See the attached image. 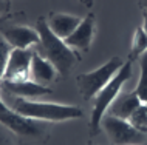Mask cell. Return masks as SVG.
<instances>
[{"instance_id": "6da1fadb", "label": "cell", "mask_w": 147, "mask_h": 145, "mask_svg": "<svg viewBox=\"0 0 147 145\" xmlns=\"http://www.w3.org/2000/svg\"><path fill=\"white\" fill-rule=\"evenodd\" d=\"M3 102L14 110L16 113L30 117V119L42 120V122H65L71 119H79L84 116L82 110L76 105L54 104V102H39L33 99H23V97H14L6 93H0Z\"/></svg>"}, {"instance_id": "7a4b0ae2", "label": "cell", "mask_w": 147, "mask_h": 145, "mask_svg": "<svg viewBox=\"0 0 147 145\" xmlns=\"http://www.w3.org/2000/svg\"><path fill=\"white\" fill-rule=\"evenodd\" d=\"M36 31L39 33L40 42L33 49L56 66V69L59 71V76H67L76 66L78 62L81 60L82 54H79L73 48H70L63 39L57 37L50 29L48 23H47V17L37 19Z\"/></svg>"}, {"instance_id": "3957f363", "label": "cell", "mask_w": 147, "mask_h": 145, "mask_svg": "<svg viewBox=\"0 0 147 145\" xmlns=\"http://www.w3.org/2000/svg\"><path fill=\"white\" fill-rule=\"evenodd\" d=\"M132 77V62L125 60L124 66L118 71V74L113 77L109 84L105 85L101 91L94 96L93 102V110H91V116H90V134L96 136L101 131V124L104 116L107 114V110L113 104V100L118 97V94L122 91V87L125 85V82Z\"/></svg>"}, {"instance_id": "277c9868", "label": "cell", "mask_w": 147, "mask_h": 145, "mask_svg": "<svg viewBox=\"0 0 147 145\" xmlns=\"http://www.w3.org/2000/svg\"><path fill=\"white\" fill-rule=\"evenodd\" d=\"M124 63L125 60H122L121 57L116 56V57H112L110 60H107L104 65H101L93 71L79 74L76 77V84L81 97L85 102L94 99V96L116 76L118 71L124 66Z\"/></svg>"}, {"instance_id": "5b68a950", "label": "cell", "mask_w": 147, "mask_h": 145, "mask_svg": "<svg viewBox=\"0 0 147 145\" xmlns=\"http://www.w3.org/2000/svg\"><path fill=\"white\" fill-rule=\"evenodd\" d=\"M47 124L48 122L30 119V117L19 114L9 107L0 113V125L22 140H47L50 138V128Z\"/></svg>"}, {"instance_id": "8992f818", "label": "cell", "mask_w": 147, "mask_h": 145, "mask_svg": "<svg viewBox=\"0 0 147 145\" xmlns=\"http://www.w3.org/2000/svg\"><path fill=\"white\" fill-rule=\"evenodd\" d=\"M101 127L112 145H142L147 140V133L136 130L125 119L105 114Z\"/></svg>"}, {"instance_id": "52a82bcc", "label": "cell", "mask_w": 147, "mask_h": 145, "mask_svg": "<svg viewBox=\"0 0 147 145\" xmlns=\"http://www.w3.org/2000/svg\"><path fill=\"white\" fill-rule=\"evenodd\" d=\"M34 49H19L13 48L8 59V65L3 74L2 82L19 84V82L31 80V60Z\"/></svg>"}, {"instance_id": "ba28073f", "label": "cell", "mask_w": 147, "mask_h": 145, "mask_svg": "<svg viewBox=\"0 0 147 145\" xmlns=\"http://www.w3.org/2000/svg\"><path fill=\"white\" fill-rule=\"evenodd\" d=\"M94 34H96V19L93 13H88L85 17H82L78 28L65 39V43L79 54H87L94 40Z\"/></svg>"}, {"instance_id": "9c48e42d", "label": "cell", "mask_w": 147, "mask_h": 145, "mask_svg": "<svg viewBox=\"0 0 147 145\" xmlns=\"http://www.w3.org/2000/svg\"><path fill=\"white\" fill-rule=\"evenodd\" d=\"M0 34L13 48L19 49H33L40 42L36 28L26 25H5L0 29Z\"/></svg>"}, {"instance_id": "30bf717a", "label": "cell", "mask_w": 147, "mask_h": 145, "mask_svg": "<svg viewBox=\"0 0 147 145\" xmlns=\"http://www.w3.org/2000/svg\"><path fill=\"white\" fill-rule=\"evenodd\" d=\"M0 93H6L14 97H23V99H33V97L51 94V88L47 85H40L34 80L19 82V84H9L2 82L0 84Z\"/></svg>"}, {"instance_id": "8fae6325", "label": "cell", "mask_w": 147, "mask_h": 145, "mask_svg": "<svg viewBox=\"0 0 147 145\" xmlns=\"http://www.w3.org/2000/svg\"><path fill=\"white\" fill-rule=\"evenodd\" d=\"M81 20H82V17H78V15H73V14H67V13H61V11H51L48 14V17H47V23H48L50 29L57 37L63 39V40L78 28Z\"/></svg>"}, {"instance_id": "7c38bea8", "label": "cell", "mask_w": 147, "mask_h": 145, "mask_svg": "<svg viewBox=\"0 0 147 145\" xmlns=\"http://www.w3.org/2000/svg\"><path fill=\"white\" fill-rule=\"evenodd\" d=\"M142 105V102L140 100V97L136 96V93H119L118 97L113 100V104L107 110V114L119 117V119H125L129 120L130 116L136 111Z\"/></svg>"}, {"instance_id": "4fadbf2b", "label": "cell", "mask_w": 147, "mask_h": 145, "mask_svg": "<svg viewBox=\"0 0 147 145\" xmlns=\"http://www.w3.org/2000/svg\"><path fill=\"white\" fill-rule=\"evenodd\" d=\"M57 76L59 71L56 69V66L34 51L33 60H31V80L48 87V84L56 80Z\"/></svg>"}, {"instance_id": "5bb4252c", "label": "cell", "mask_w": 147, "mask_h": 145, "mask_svg": "<svg viewBox=\"0 0 147 145\" xmlns=\"http://www.w3.org/2000/svg\"><path fill=\"white\" fill-rule=\"evenodd\" d=\"M146 53H147V33L140 25L133 33V40H132V46H130L129 60L130 62L140 60Z\"/></svg>"}, {"instance_id": "9a60e30c", "label": "cell", "mask_w": 147, "mask_h": 145, "mask_svg": "<svg viewBox=\"0 0 147 145\" xmlns=\"http://www.w3.org/2000/svg\"><path fill=\"white\" fill-rule=\"evenodd\" d=\"M140 79H138L136 88L133 90L140 100L147 105V53L140 59Z\"/></svg>"}, {"instance_id": "2e32d148", "label": "cell", "mask_w": 147, "mask_h": 145, "mask_svg": "<svg viewBox=\"0 0 147 145\" xmlns=\"http://www.w3.org/2000/svg\"><path fill=\"white\" fill-rule=\"evenodd\" d=\"M129 122L132 124L136 130H140L142 133H147V105L142 104L141 107L130 116Z\"/></svg>"}, {"instance_id": "e0dca14e", "label": "cell", "mask_w": 147, "mask_h": 145, "mask_svg": "<svg viewBox=\"0 0 147 145\" xmlns=\"http://www.w3.org/2000/svg\"><path fill=\"white\" fill-rule=\"evenodd\" d=\"M11 51H13V46L8 43L5 39H3V36L0 34V84H2V79H3V74H5Z\"/></svg>"}, {"instance_id": "ac0fdd59", "label": "cell", "mask_w": 147, "mask_h": 145, "mask_svg": "<svg viewBox=\"0 0 147 145\" xmlns=\"http://www.w3.org/2000/svg\"><path fill=\"white\" fill-rule=\"evenodd\" d=\"M17 19H25V14H23V13H11V11H9L8 14L0 15V29H2L8 22L17 20Z\"/></svg>"}, {"instance_id": "d6986e66", "label": "cell", "mask_w": 147, "mask_h": 145, "mask_svg": "<svg viewBox=\"0 0 147 145\" xmlns=\"http://www.w3.org/2000/svg\"><path fill=\"white\" fill-rule=\"evenodd\" d=\"M0 145H17L14 138H11L9 133L0 130Z\"/></svg>"}, {"instance_id": "ffe728a7", "label": "cell", "mask_w": 147, "mask_h": 145, "mask_svg": "<svg viewBox=\"0 0 147 145\" xmlns=\"http://www.w3.org/2000/svg\"><path fill=\"white\" fill-rule=\"evenodd\" d=\"M9 2L11 0H0V15L9 13Z\"/></svg>"}, {"instance_id": "44dd1931", "label": "cell", "mask_w": 147, "mask_h": 145, "mask_svg": "<svg viewBox=\"0 0 147 145\" xmlns=\"http://www.w3.org/2000/svg\"><path fill=\"white\" fill-rule=\"evenodd\" d=\"M79 3L81 5H84L85 8H91L94 5V0H79Z\"/></svg>"}, {"instance_id": "7402d4cb", "label": "cell", "mask_w": 147, "mask_h": 145, "mask_svg": "<svg viewBox=\"0 0 147 145\" xmlns=\"http://www.w3.org/2000/svg\"><path fill=\"white\" fill-rule=\"evenodd\" d=\"M138 6L142 9V13H147V0H138Z\"/></svg>"}, {"instance_id": "603a6c76", "label": "cell", "mask_w": 147, "mask_h": 145, "mask_svg": "<svg viewBox=\"0 0 147 145\" xmlns=\"http://www.w3.org/2000/svg\"><path fill=\"white\" fill-rule=\"evenodd\" d=\"M141 26L144 28V31L147 33V13H142V23H141Z\"/></svg>"}, {"instance_id": "cb8c5ba5", "label": "cell", "mask_w": 147, "mask_h": 145, "mask_svg": "<svg viewBox=\"0 0 147 145\" xmlns=\"http://www.w3.org/2000/svg\"><path fill=\"white\" fill-rule=\"evenodd\" d=\"M6 108H8V105L5 104V102H3V99H2V97H0V113H2L3 110H6Z\"/></svg>"}, {"instance_id": "d4e9b609", "label": "cell", "mask_w": 147, "mask_h": 145, "mask_svg": "<svg viewBox=\"0 0 147 145\" xmlns=\"http://www.w3.org/2000/svg\"><path fill=\"white\" fill-rule=\"evenodd\" d=\"M88 145H93V144H88Z\"/></svg>"}]
</instances>
